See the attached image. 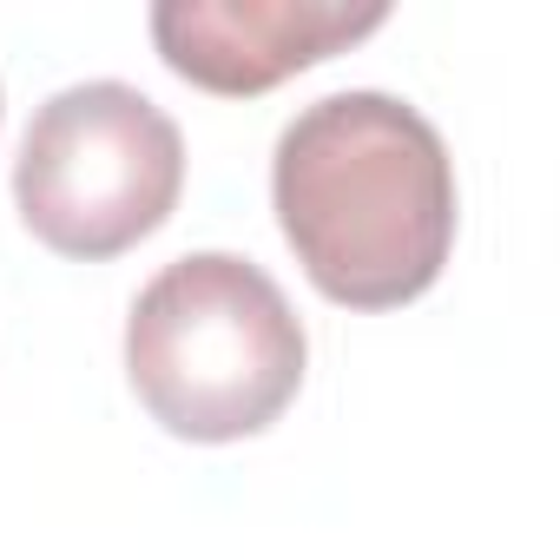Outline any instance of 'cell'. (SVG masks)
<instances>
[{
	"instance_id": "cell-2",
	"label": "cell",
	"mask_w": 560,
	"mask_h": 560,
	"mask_svg": "<svg viewBox=\"0 0 560 560\" xmlns=\"http://www.w3.org/2000/svg\"><path fill=\"white\" fill-rule=\"evenodd\" d=\"M311 337L277 277L237 250L165 264L126 317V383L178 442L264 435L304 389Z\"/></svg>"
},
{
	"instance_id": "cell-4",
	"label": "cell",
	"mask_w": 560,
	"mask_h": 560,
	"mask_svg": "<svg viewBox=\"0 0 560 560\" xmlns=\"http://www.w3.org/2000/svg\"><path fill=\"white\" fill-rule=\"evenodd\" d=\"M389 21L383 0H159L152 47L159 60L218 100H257L311 73L317 60L370 40Z\"/></svg>"
},
{
	"instance_id": "cell-1",
	"label": "cell",
	"mask_w": 560,
	"mask_h": 560,
	"mask_svg": "<svg viewBox=\"0 0 560 560\" xmlns=\"http://www.w3.org/2000/svg\"><path fill=\"white\" fill-rule=\"evenodd\" d=\"M277 231L343 311L416 304L455 250V159L396 93L311 100L270 152Z\"/></svg>"
},
{
	"instance_id": "cell-3",
	"label": "cell",
	"mask_w": 560,
	"mask_h": 560,
	"mask_svg": "<svg viewBox=\"0 0 560 560\" xmlns=\"http://www.w3.org/2000/svg\"><path fill=\"white\" fill-rule=\"evenodd\" d=\"M185 191V132L126 80L54 93L14 159L21 224L80 264H106L152 237Z\"/></svg>"
}]
</instances>
